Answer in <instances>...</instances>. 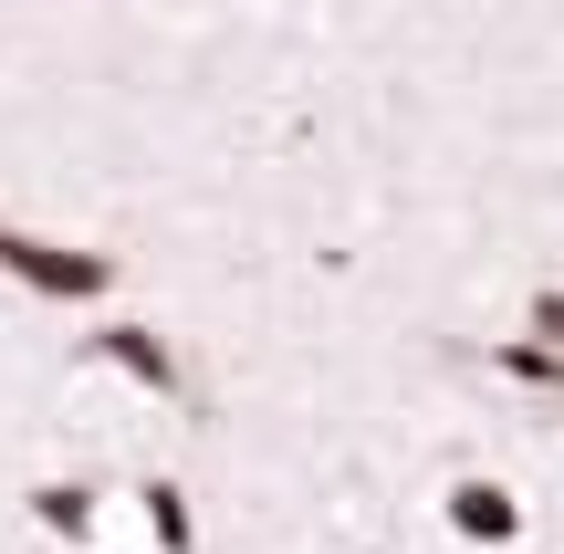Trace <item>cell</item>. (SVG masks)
Returning a JSON list of instances; mask_svg holds the SVG:
<instances>
[{"label":"cell","instance_id":"5","mask_svg":"<svg viewBox=\"0 0 564 554\" xmlns=\"http://www.w3.org/2000/svg\"><path fill=\"white\" fill-rule=\"evenodd\" d=\"M147 534H158V554H188V492H178V481H147Z\"/></svg>","mask_w":564,"mask_h":554},{"label":"cell","instance_id":"3","mask_svg":"<svg viewBox=\"0 0 564 554\" xmlns=\"http://www.w3.org/2000/svg\"><path fill=\"white\" fill-rule=\"evenodd\" d=\"M449 523H460L470 544H512V534H523V513H512L502 481H449Z\"/></svg>","mask_w":564,"mask_h":554},{"label":"cell","instance_id":"4","mask_svg":"<svg viewBox=\"0 0 564 554\" xmlns=\"http://www.w3.org/2000/svg\"><path fill=\"white\" fill-rule=\"evenodd\" d=\"M32 523H42V534H63V544H84V534H95V492H84V481H42V492H32Z\"/></svg>","mask_w":564,"mask_h":554},{"label":"cell","instance_id":"7","mask_svg":"<svg viewBox=\"0 0 564 554\" xmlns=\"http://www.w3.org/2000/svg\"><path fill=\"white\" fill-rule=\"evenodd\" d=\"M533 335H544V346H564V293H533Z\"/></svg>","mask_w":564,"mask_h":554},{"label":"cell","instance_id":"1","mask_svg":"<svg viewBox=\"0 0 564 554\" xmlns=\"http://www.w3.org/2000/svg\"><path fill=\"white\" fill-rule=\"evenodd\" d=\"M0 272L42 304H105L116 293V262L105 251H74V241H42V230H0Z\"/></svg>","mask_w":564,"mask_h":554},{"label":"cell","instance_id":"6","mask_svg":"<svg viewBox=\"0 0 564 554\" xmlns=\"http://www.w3.org/2000/svg\"><path fill=\"white\" fill-rule=\"evenodd\" d=\"M512 377H533V388H564V346H502Z\"/></svg>","mask_w":564,"mask_h":554},{"label":"cell","instance_id":"2","mask_svg":"<svg viewBox=\"0 0 564 554\" xmlns=\"http://www.w3.org/2000/svg\"><path fill=\"white\" fill-rule=\"evenodd\" d=\"M95 356H105V367H126L137 388L178 398V356H167V335H158V325H105V335H95Z\"/></svg>","mask_w":564,"mask_h":554}]
</instances>
